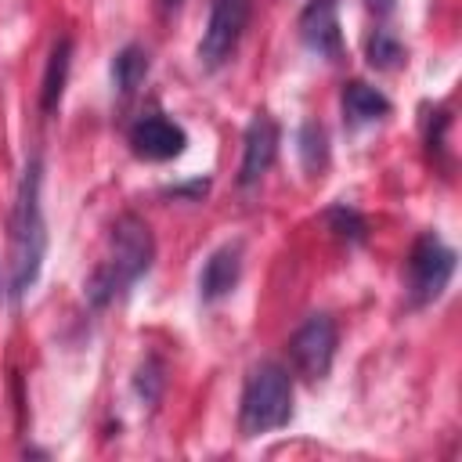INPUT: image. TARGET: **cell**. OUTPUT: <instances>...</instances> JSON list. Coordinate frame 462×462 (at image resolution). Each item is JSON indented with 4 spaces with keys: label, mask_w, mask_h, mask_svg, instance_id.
I'll list each match as a JSON object with an SVG mask.
<instances>
[{
    "label": "cell",
    "mask_w": 462,
    "mask_h": 462,
    "mask_svg": "<svg viewBox=\"0 0 462 462\" xmlns=\"http://www.w3.org/2000/svg\"><path fill=\"white\" fill-rule=\"evenodd\" d=\"M40 188H43V162H40V155H32L22 170L14 206H11V267H7V300L11 303L25 300L43 271L47 220H43Z\"/></svg>",
    "instance_id": "obj_1"
},
{
    "label": "cell",
    "mask_w": 462,
    "mask_h": 462,
    "mask_svg": "<svg viewBox=\"0 0 462 462\" xmlns=\"http://www.w3.org/2000/svg\"><path fill=\"white\" fill-rule=\"evenodd\" d=\"M152 260H155V238L148 224L134 213H123L108 231V256L94 267V274L83 285L87 303L94 310L116 303L141 274L152 271Z\"/></svg>",
    "instance_id": "obj_2"
},
{
    "label": "cell",
    "mask_w": 462,
    "mask_h": 462,
    "mask_svg": "<svg viewBox=\"0 0 462 462\" xmlns=\"http://www.w3.org/2000/svg\"><path fill=\"white\" fill-rule=\"evenodd\" d=\"M292 419V379L282 365L263 361L249 372L242 404H238V430L242 437H260L282 430Z\"/></svg>",
    "instance_id": "obj_3"
},
{
    "label": "cell",
    "mask_w": 462,
    "mask_h": 462,
    "mask_svg": "<svg viewBox=\"0 0 462 462\" xmlns=\"http://www.w3.org/2000/svg\"><path fill=\"white\" fill-rule=\"evenodd\" d=\"M451 274H455V249L444 245L433 231L422 235L408 256V300H411V307L433 303L448 289Z\"/></svg>",
    "instance_id": "obj_4"
},
{
    "label": "cell",
    "mask_w": 462,
    "mask_h": 462,
    "mask_svg": "<svg viewBox=\"0 0 462 462\" xmlns=\"http://www.w3.org/2000/svg\"><path fill=\"white\" fill-rule=\"evenodd\" d=\"M249 22V0H213L209 4V22L199 40V61L202 69H220L231 61L242 32Z\"/></svg>",
    "instance_id": "obj_5"
},
{
    "label": "cell",
    "mask_w": 462,
    "mask_h": 462,
    "mask_svg": "<svg viewBox=\"0 0 462 462\" xmlns=\"http://www.w3.org/2000/svg\"><path fill=\"white\" fill-rule=\"evenodd\" d=\"M336 321L328 314H310L289 339V354H292V365L296 372L307 379V383H318L328 375L332 368V357H336Z\"/></svg>",
    "instance_id": "obj_6"
},
{
    "label": "cell",
    "mask_w": 462,
    "mask_h": 462,
    "mask_svg": "<svg viewBox=\"0 0 462 462\" xmlns=\"http://www.w3.org/2000/svg\"><path fill=\"white\" fill-rule=\"evenodd\" d=\"M126 141H130V152H134L137 159H148V162L177 159V155L188 148L184 126L173 123V119H166V116H159V112H155V116H141V119L130 126Z\"/></svg>",
    "instance_id": "obj_7"
},
{
    "label": "cell",
    "mask_w": 462,
    "mask_h": 462,
    "mask_svg": "<svg viewBox=\"0 0 462 462\" xmlns=\"http://www.w3.org/2000/svg\"><path fill=\"white\" fill-rule=\"evenodd\" d=\"M300 40L310 54L336 61L343 54V32H339V4L336 0H310L300 11Z\"/></svg>",
    "instance_id": "obj_8"
},
{
    "label": "cell",
    "mask_w": 462,
    "mask_h": 462,
    "mask_svg": "<svg viewBox=\"0 0 462 462\" xmlns=\"http://www.w3.org/2000/svg\"><path fill=\"white\" fill-rule=\"evenodd\" d=\"M278 155V123L267 116V112H256L245 126V137H242V166H238V184L249 188L256 184L271 162Z\"/></svg>",
    "instance_id": "obj_9"
},
{
    "label": "cell",
    "mask_w": 462,
    "mask_h": 462,
    "mask_svg": "<svg viewBox=\"0 0 462 462\" xmlns=\"http://www.w3.org/2000/svg\"><path fill=\"white\" fill-rule=\"evenodd\" d=\"M238 278H242V249L235 242H227L206 256V263L199 271V296L206 303H217L235 292Z\"/></svg>",
    "instance_id": "obj_10"
},
{
    "label": "cell",
    "mask_w": 462,
    "mask_h": 462,
    "mask_svg": "<svg viewBox=\"0 0 462 462\" xmlns=\"http://www.w3.org/2000/svg\"><path fill=\"white\" fill-rule=\"evenodd\" d=\"M339 105H343V119H346V126H368V123H379L383 116H390V101H386V94L375 90V87H368L365 79H350V83H343Z\"/></svg>",
    "instance_id": "obj_11"
},
{
    "label": "cell",
    "mask_w": 462,
    "mask_h": 462,
    "mask_svg": "<svg viewBox=\"0 0 462 462\" xmlns=\"http://www.w3.org/2000/svg\"><path fill=\"white\" fill-rule=\"evenodd\" d=\"M69 69H72V40L61 36L54 40L51 54H47V69H43V83H40V108L51 116L61 105L65 83H69Z\"/></svg>",
    "instance_id": "obj_12"
},
{
    "label": "cell",
    "mask_w": 462,
    "mask_h": 462,
    "mask_svg": "<svg viewBox=\"0 0 462 462\" xmlns=\"http://www.w3.org/2000/svg\"><path fill=\"white\" fill-rule=\"evenodd\" d=\"M148 51L141 47V43H126L116 58H112V87L119 90V94H134L141 83H144V76H148Z\"/></svg>",
    "instance_id": "obj_13"
},
{
    "label": "cell",
    "mask_w": 462,
    "mask_h": 462,
    "mask_svg": "<svg viewBox=\"0 0 462 462\" xmlns=\"http://www.w3.org/2000/svg\"><path fill=\"white\" fill-rule=\"evenodd\" d=\"M296 148H300V162L310 177H318L325 166H328V134L321 123H303L300 134H296Z\"/></svg>",
    "instance_id": "obj_14"
},
{
    "label": "cell",
    "mask_w": 462,
    "mask_h": 462,
    "mask_svg": "<svg viewBox=\"0 0 462 462\" xmlns=\"http://www.w3.org/2000/svg\"><path fill=\"white\" fill-rule=\"evenodd\" d=\"M368 65L372 69H379V72H390V69H397L401 61H404V47H401V40L393 36V32H386V29H375L372 36H368Z\"/></svg>",
    "instance_id": "obj_15"
},
{
    "label": "cell",
    "mask_w": 462,
    "mask_h": 462,
    "mask_svg": "<svg viewBox=\"0 0 462 462\" xmlns=\"http://www.w3.org/2000/svg\"><path fill=\"white\" fill-rule=\"evenodd\" d=\"M325 220H328V227H332L339 238H346V242H365V235H368L365 217H361L357 209H350V206H332V209L325 213Z\"/></svg>",
    "instance_id": "obj_16"
},
{
    "label": "cell",
    "mask_w": 462,
    "mask_h": 462,
    "mask_svg": "<svg viewBox=\"0 0 462 462\" xmlns=\"http://www.w3.org/2000/svg\"><path fill=\"white\" fill-rule=\"evenodd\" d=\"M162 365H159V357H148L141 368H137V379H134V386H137V393L144 397V404H155L159 401V393H162Z\"/></svg>",
    "instance_id": "obj_17"
},
{
    "label": "cell",
    "mask_w": 462,
    "mask_h": 462,
    "mask_svg": "<svg viewBox=\"0 0 462 462\" xmlns=\"http://www.w3.org/2000/svg\"><path fill=\"white\" fill-rule=\"evenodd\" d=\"M393 4H397V0H365V7H368V11H375V14H390V11H393Z\"/></svg>",
    "instance_id": "obj_18"
},
{
    "label": "cell",
    "mask_w": 462,
    "mask_h": 462,
    "mask_svg": "<svg viewBox=\"0 0 462 462\" xmlns=\"http://www.w3.org/2000/svg\"><path fill=\"white\" fill-rule=\"evenodd\" d=\"M159 7H162V11H177V7H180V0H159Z\"/></svg>",
    "instance_id": "obj_19"
}]
</instances>
